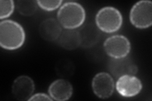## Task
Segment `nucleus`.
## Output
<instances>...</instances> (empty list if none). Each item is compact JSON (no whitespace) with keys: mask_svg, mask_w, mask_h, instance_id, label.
I'll return each instance as SVG.
<instances>
[{"mask_svg":"<svg viewBox=\"0 0 152 101\" xmlns=\"http://www.w3.org/2000/svg\"><path fill=\"white\" fill-rule=\"evenodd\" d=\"M26 33L20 24L11 20L0 22V46L7 50H16L24 44Z\"/></svg>","mask_w":152,"mask_h":101,"instance_id":"1","label":"nucleus"},{"mask_svg":"<svg viewBox=\"0 0 152 101\" xmlns=\"http://www.w3.org/2000/svg\"><path fill=\"white\" fill-rule=\"evenodd\" d=\"M86 18V12L81 4L66 2L61 5L57 13V19L65 29H75L81 26Z\"/></svg>","mask_w":152,"mask_h":101,"instance_id":"2","label":"nucleus"},{"mask_svg":"<svg viewBox=\"0 0 152 101\" xmlns=\"http://www.w3.org/2000/svg\"><path fill=\"white\" fill-rule=\"evenodd\" d=\"M95 21L99 30L106 33H113L121 27L122 16L117 8L106 7L98 12Z\"/></svg>","mask_w":152,"mask_h":101,"instance_id":"3","label":"nucleus"},{"mask_svg":"<svg viewBox=\"0 0 152 101\" xmlns=\"http://www.w3.org/2000/svg\"><path fill=\"white\" fill-rule=\"evenodd\" d=\"M129 19L136 28L143 29L151 27L152 24V3L151 1H140L132 7Z\"/></svg>","mask_w":152,"mask_h":101,"instance_id":"4","label":"nucleus"},{"mask_svg":"<svg viewBox=\"0 0 152 101\" xmlns=\"http://www.w3.org/2000/svg\"><path fill=\"white\" fill-rule=\"evenodd\" d=\"M104 49L112 58H121L127 56L131 50L129 39L122 35H115L104 41Z\"/></svg>","mask_w":152,"mask_h":101,"instance_id":"5","label":"nucleus"},{"mask_svg":"<svg viewBox=\"0 0 152 101\" xmlns=\"http://www.w3.org/2000/svg\"><path fill=\"white\" fill-rule=\"evenodd\" d=\"M92 89L98 97L106 99L110 97L115 89V83L112 76L106 72H100L92 80Z\"/></svg>","mask_w":152,"mask_h":101,"instance_id":"6","label":"nucleus"},{"mask_svg":"<svg viewBox=\"0 0 152 101\" xmlns=\"http://www.w3.org/2000/svg\"><path fill=\"white\" fill-rule=\"evenodd\" d=\"M110 73L116 78L124 75H135L137 73V65L127 56L121 58H112L108 62Z\"/></svg>","mask_w":152,"mask_h":101,"instance_id":"7","label":"nucleus"},{"mask_svg":"<svg viewBox=\"0 0 152 101\" xmlns=\"http://www.w3.org/2000/svg\"><path fill=\"white\" fill-rule=\"evenodd\" d=\"M115 88L122 97H132L138 94L142 89L141 80L134 75H124L118 78Z\"/></svg>","mask_w":152,"mask_h":101,"instance_id":"8","label":"nucleus"},{"mask_svg":"<svg viewBox=\"0 0 152 101\" xmlns=\"http://www.w3.org/2000/svg\"><path fill=\"white\" fill-rule=\"evenodd\" d=\"M35 90L33 80L27 75L19 76L15 80L12 86V92L17 100L20 101L28 100Z\"/></svg>","mask_w":152,"mask_h":101,"instance_id":"9","label":"nucleus"},{"mask_svg":"<svg viewBox=\"0 0 152 101\" xmlns=\"http://www.w3.org/2000/svg\"><path fill=\"white\" fill-rule=\"evenodd\" d=\"M48 93L53 100L57 101L67 100L72 97L73 87L68 80L58 79L50 84Z\"/></svg>","mask_w":152,"mask_h":101,"instance_id":"10","label":"nucleus"},{"mask_svg":"<svg viewBox=\"0 0 152 101\" xmlns=\"http://www.w3.org/2000/svg\"><path fill=\"white\" fill-rule=\"evenodd\" d=\"M62 30L58 20L55 18H48L42 21L39 27L41 37L45 41L53 42L58 40Z\"/></svg>","mask_w":152,"mask_h":101,"instance_id":"11","label":"nucleus"},{"mask_svg":"<svg viewBox=\"0 0 152 101\" xmlns=\"http://www.w3.org/2000/svg\"><path fill=\"white\" fill-rule=\"evenodd\" d=\"M58 44L64 49L72 51L81 45L79 32L75 29H66L62 31L58 39Z\"/></svg>","mask_w":152,"mask_h":101,"instance_id":"12","label":"nucleus"},{"mask_svg":"<svg viewBox=\"0 0 152 101\" xmlns=\"http://www.w3.org/2000/svg\"><path fill=\"white\" fill-rule=\"evenodd\" d=\"M79 33L81 38V45L84 47L93 46L99 39L98 28H96L93 25L84 26Z\"/></svg>","mask_w":152,"mask_h":101,"instance_id":"13","label":"nucleus"},{"mask_svg":"<svg viewBox=\"0 0 152 101\" xmlns=\"http://www.w3.org/2000/svg\"><path fill=\"white\" fill-rule=\"evenodd\" d=\"M37 3L36 1H17L16 2V8L20 15L26 17L32 16L34 14L37 9Z\"/></svg>","mask_w":152,"mask_h":101,"instance_id":"14","label":"nucleus"},{"mask_svg":"<svg viewBox=\"0 0 152 101\" xmlns=\"http://www.w3.org/2000/svg\"><path fill=\"white\" fill-rule=\"evenodd\" d=\"M55 70L56 73L60 76H69L74 73V66L70 60H60L56 64Z\"/></svg>","mask_w":152,"mask_h":101,"instance_id":"15","label":"nucleus"},{"mask_svg":"<svg viewBox=\"0 0 152 101\" xmlns=\"http://www.w3.org/2000/svg\"><path fill=\"white\" fill-rule=\"evenodd\" d=\"M15 4L12 0L0 1V18L3 20L10 16L13 12Z\"/></svg>","mask_w":152,"mask_h":101,"instance_id":"16","label":"nucleus"},{"mask_svg":"<svg viewBox=\"0 0 152 101\" xmlns=\"http://www.w3.org/2000/svg\"><path fill=\"white\" fill-rule=\"evenodd\" d=\"M37 5L45 11H53L59 8L62 1L56 0V1H37Z\"/></svg>","mask_w":152,"mask_h":101,"instance_id":"17","label":"nucleus"},{"mask_svg":"<svg viewBox=\"0 0 152 101\" xmlns=\"http://www.w3.org/2000/svg\"><path fill=\"white\" fill-rule=\"evenodd\" d=\"M29 101H35V100H53L52 98L50 95L44 93H37L34 95H32L30 99H28Z\"/></svg>","mask_w":152,"mask_h":101,"instance_id":"18","label":"nucleus"}]
</instances>
